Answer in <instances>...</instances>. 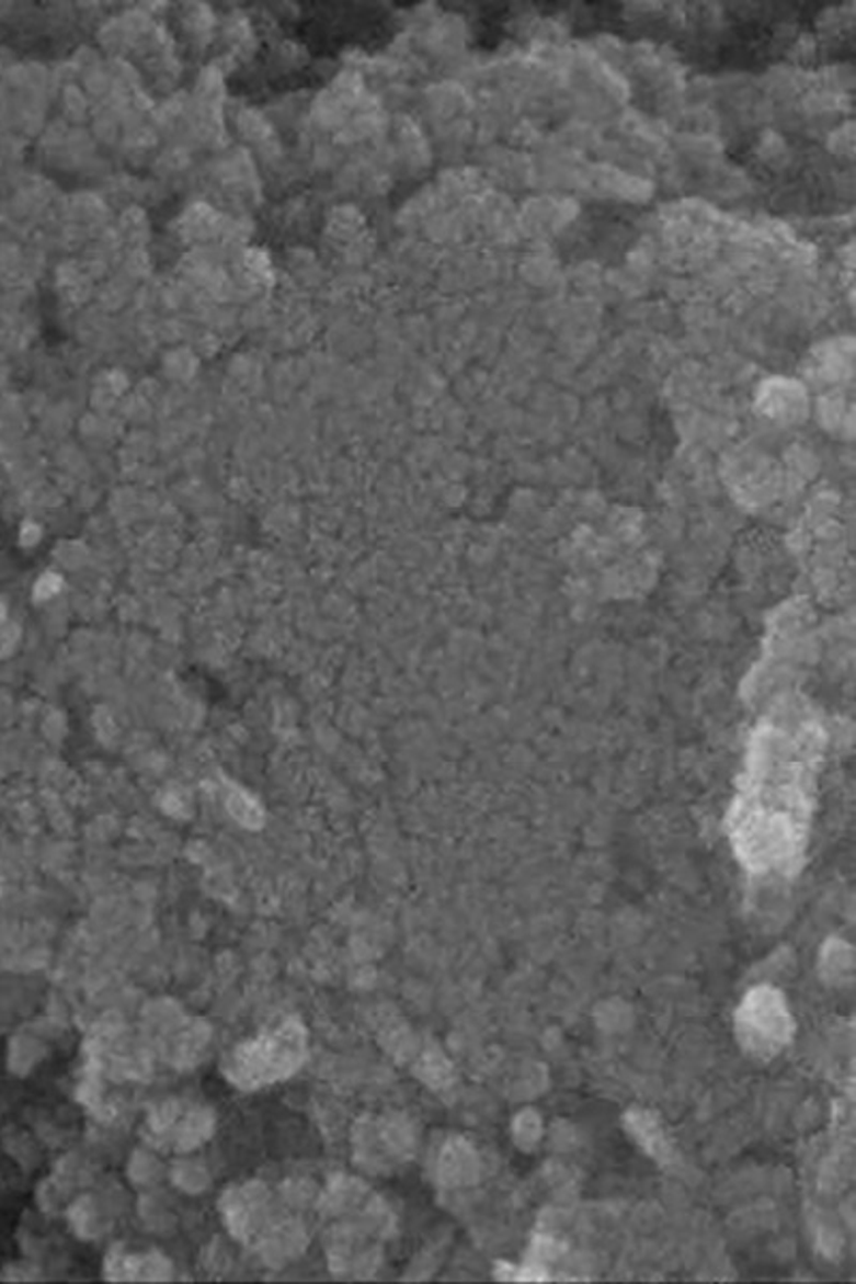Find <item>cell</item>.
Listing matches in <instances>:
<instances>
[{
    "mask_svg": "<svg viewBox=\"0 0 856 1284\" xmlns=\"http://www.w3.org/2000/svg\"><path fill=\"white\" fill-rule=\"evenodd\" d=\"M640 213L621 204H595L566 231L561 253L568 260H619L638 236Z\"/></svg>",
    "mask_w": 856,
    "mask_h": 1284,
    "instance_id": "cell-1",
    "label": "cell"
},
{
    "mask_svg": "<svg viewBox=\"0 0 856 1284\" xmlns=\"http://www.w3.org/2000/svg\"><path fill=\"white\" fill-rule=\"evenodd\" d=\"M227 807H229L231 816H236L240 822H244L249 827H255V825L262 822V809L251 800V797H247V795H242L238 791L229 795Z\"/></svg>",
    "mask_w": 856,
    "mask_h": 1284,
    "instance_id": "cell-2",
    "label": "cell"
}]
</instances>
